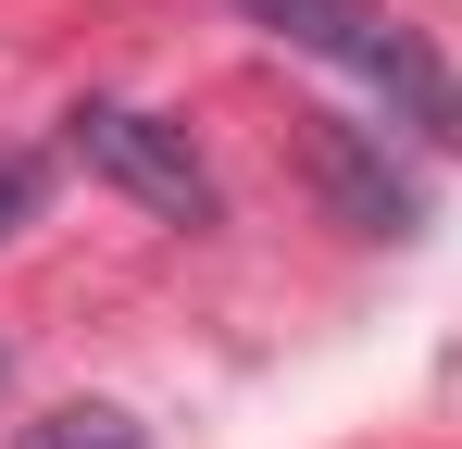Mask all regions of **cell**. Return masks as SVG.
<instances>
[{
	"instance_id": "3",
	"label": "cell",
	"mask_w": 462,
	"mask_h": 449,
	"mask_svg": "<svg viewBox=\"0 0 462 449\" xmlns=\"http://www.w3.org/2000/svg\"><path fill=\"white\" fill-rule=\"evenodd\" d=\"M312 175L337 188V213L363 224V237H412V224H425V188H412L387 150H363L350 125H325V138H312Z\"/></svg>"
},
{
	"instance_id": "2",
	"label": "cell",
	"mask_w": 462,
	"mask_h": 449,
	"mask_svg": "<svg viewBox=\"0 0 462 449\" xmlns=\"http://www.w3.org/2000/svg\"><path fill=\"white\" fill-rule=\"evenodd\" d=\"M63 150H76L100 188H125L138 213H162V224H226V188H213V162L188 150V125H162L138 100H76V113H63Z\"/></svg>"
},
{
	"instance_id": "5",
	"label": "cell",
	"mask_w": 462,
	"mask_h": 449,
	"mask_svg": "<svg viewBox=\"0 0 462 449\" xmlns=\"http://www.w3.org/2000/svg\"><path fill=\"white\" fill-rule=\"evenodd\" d=\"M38 200H51V162H38V150H0V237L38 213Z\"/></svg>"
},
{
	"instance_id": "1",
	"label": "cell",
	"mask_w": 462,
	"mask_h": 449,
	"mask_svg": "<svg viewBox=\"0 0 462 449\" xmlns=\"http://www.w3.org/2000/svg\"><path fill=\"white\" fill-rule=\"evenodd\" d=\"M263 38H288L312 63H337L363 100H387V125H425V138H462V75L425 50V25H400L387 0H237Z\"/></svg>"
},
{
	"instance_id": "4",
	"label": "cell",
	"mask_w": 462,
	"mask_h": 449,
	"mask_svg": "<svg viewBox=\"0 0 462 449\" xmlns=\"http://www.w3.org/2000/svg\"><path fill=\"white\" fill-rule=\"evenodd\" d=\"M13 449H151V437H138V412H113V399H63V412H38Z\"/></svg>"
}]
</instances>
